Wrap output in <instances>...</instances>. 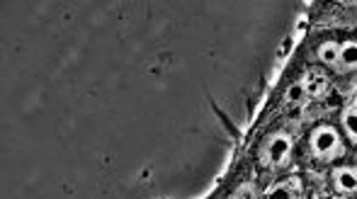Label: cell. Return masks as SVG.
Segmentation results:
<instances>
[{"instance_id": "5", "label": "cell", "mask_w": 357, "mask_h": 199, "mask_svg": "<svg viewBox=\"0 0 357 199\" xmlns=\"http://www.w3.org/2000/svg\"><path fill=\"white\" fill-rule=\"evenodd\" d=\"M333 71L350 73L357 71V42H343L338 49V61H335Z\"/></svg>"}, {"instance_id": "9", "label": "cell", "mask_w": 357, "mask_h": 199, "mask_svg": "<svg viewBox=\"0 0 357 199\" xmlns=\"http://www.w3.org/2000/svg\"><path fill=\"white\" fill-rule=\"evenodd\" d=\"M229 199H260V195H258V187H255L253 182H241V185L231 192Z\"/></svg>"}, {"instance_id": "8", "label": "cell", "mask_w": 357, "mask_h": 199, "mask_svg": "<svg viewBox=\"0 0 357 199\" xmlns=\"http://www.w3.org/2000/svg\"><path fill=\"white\" fill-rule=\"evenodd\" d=\"M338 49H340V44H338V42H324V44L319 47V61H321V63H326V66L333 68V66H335V61H338Z\"/></svg>"}, {"instance_id": "7", "label": "cell", "mask_w": 357, "mask_h": 199, "mask_svg": "<svg viewBox=\"0 0 357 199\" xmlns=\"http://www.w3.org/2000/svg\"><path fill=\"white\" fill-rule=\"evenodd\" d=\"M340 124H343L345 136L353 143H357V100H353L350 104H345V109L340 112Z\"/></svg>"}, {"instance_id": "10", "label": "cell", "mask_w": 357, "mask_h": 199, "mask_svg": "<svg viewBox=\"0 0 357 199\" xmlns=\"http://www.w3.org/2000/svg\"><path fill=\"white\" fill-rule=\"evenodd\" d=\"M309 100V95H306V88L301 81H296L294 86H289V90H287V102L289 104H301Z\"/></svg>"}, {"instance_id": "2", "label": "cell", "mask_w": 357, "mask_h": 199, "mask_svg": "<svg viewBox=\"0 0 357 199\" xmlns=\"http://www.w3.org/2000/svg\"><path fill=\"white\" fill-rule=\"evenodd\" d=\"M291 148H294V138L287 132H273L268 138L263 141L260 148V163L270 170L275 168H284L291 158Z\"/></svg>"}, {"instance_id": "4", "label": "cell", "mask_w": 357, "mask_h": 199, "mask_svg": "<svg viewBox=\"0 0 357 199\" xmlns=\"http://www.w3.org/2000/svg\"><path fill=\"white\" fill-rule=\"evenodd\" d=\"M301 197H304V187H301L299 177L280 180L275 185H270L268 192H265V199H301Z\"/></svg>"}, {"instance_id": "6", "label": "cell", "mask_w": 357, "mask_h": 199, "mask_svg": "<svg viewBox=\"0 0 357 199\" xmlns=\"http://www.w3.org/2000/svg\"><path fill=\"white\" fill-rule=\"evenodd\" d=\"M301 83H304L306 95H309V100H311V97L324 95V93L328 90V78H326L321 71H316V68L306 71V73H304V78H301Z\"/></svg>"}, {"instance_id": "3", "label": "cell", "mask_w": 357, "mask_h": 199, "mask_svg": "<svg viewBox=\"0 0 357 199\" xmlns=\"http://www.w3.org/2000/svg\"><path fill=\"white\" fill-rule=\"evenodd\" d=\"M333 190L340 195H355L357 192V168L355 166H338L331 173Z\"/></svg>"}, {"instance_id": "1", "label": "cell", "mask_w": 357, "mask_h": 199, "mask_svg": "<svg viewBox=\"0 0 357 199\" xmlns=\"http://www.w3.org/2000/svg\"><path fill=\"white\" fill-rule=\"evenodd\" d=\"M309 151L316 161L333 163L345 156V141L333 124H319L309 136Z\"/></svg>"}]
</instances>
